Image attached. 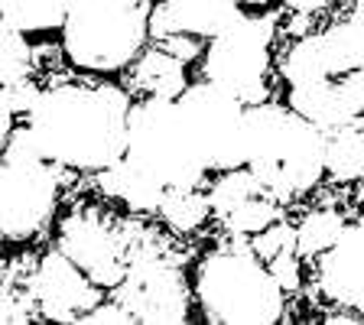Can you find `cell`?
Returning <instances> with one entry per match:
<instances>
[{
    "label": "cell",
    "instance_id": "cell-1",
    "mask_svg": "<svg viewBox=\"0 0 364 325\" xmlns=\"http://www.w3.org/2000/svg\"><path fill=\"white\" fill-rule=\"evenodd\" d=\"M130 107V95L117 85L65 82L39 95L26 124L46 159L101 173L127 156Z\"/></svg>",
    "mask_w": 364,
    "mask_h": 325
},
{
    "label": "cell",
    "instance_id": "cell-2",
    "mask_svg": "<svg viewBox=\"0 0 364 325\" xmlns=\"http://www.w3.org/2000/svg\"><path fill=\"white\" fill-rule=\"evenodd\" d=\"M247 169L283 205L303 196L326 173V134L318 124L283 105H250L244 114Z\"/></svg>",
    "mask_w": 364,
    "mask_h": 325
},
{
    "label": "cell",
    "instance_id": "cell-3",
    "mask_svg": "<svg viewBox=\"0 0 364 325\" xmlns=\"http://www.w3.org/2000/svg\"><path fill=\"white\" fill-rule=\"evenodd\" d=\"M283 293L254 244H231L198 267L196 296L215 325H273L283 319Z\"/></svg>",
    "mask_w": 364,
    "mask_h": 325
},
{
    "label": "cell",
    "instance_id": "cell-4",
    "mask_svg": "<svg viewBox=\"0 0 364 325\" xmlns=\"http://www.w3.org/2000/svg\"><path fill=\"white\" fill-rule=\"evenodd\" d=\"M150 14V0H72L62 46L78 68L117 72L144 49Z\"/></svg>",
    "mask_w": 364,
    "mask_h": 325
},
{
    "label": "cell",
    "instance_id": "cell-5",
    "mask_svg": "<svg viewBox=\"0 0 364 325\" xmlns=\"http://www.w3.org/2000/svg\"><path fill=\"white\" fill-rule=\"evenodd\" d=\"M127 159L140 166L163 189L202 186L205 163L182 124L179 105L169 98H140L130 107Z\"/></svg>",
    "mask_w": 364,
    "mask_h": 325
},
{
    "label": "cell",
    "instance_id": "cell-6",
    "mask_svg": "<svg viewBox=\"0 0 364 325\" xmlns=\"http://www.w3.org/2000/svg\"><path fill=\"white\" fill-rule=\"evenodd\" d=\"M59 196L53 159L39 150L30 124L10 130L0 169V225L7 241H26L49 221Z\"/></svg>",
    "mask_w": 364,
    "mask_h": 325
},
{
    "label": "cell",
    "instance_id": "cell-7",
    "mask_svg": "<svg viewBox=\"0 0 364 325\" xmlns=\"http://www.w3.org/2000/svg\"><path fill=\"white\" fill-rule=\"evenodd\" d=\"M176 105H179L182 124L189 130L208 173H228V169L247 166V146H244L247 105H241L231 91H225L208 78L189 85L176 98Z\"/></svg>",
    "mask_w": 364,
    "mask_h": 325
},
{
    "label": "cell",
    "instance_id": "cell-8",
    "mask_svg": "<svg viewBox=\"0 0 364 325\" xmlns=\"http://www.w3.org/2000/svg\"><path fill=\"white\" fill-rule=\"evenodd\" d=\"M273 16H241L212 39L205 55V78L231 91L241 105L267 101Z\"/></svg>",
    "mask_w": 364,
    "mask_h": 325
},
{
    "label": "cell",
    "instance_id": "cell-9",
    "mask_svg": "<svg viewBox=\"0 0 364 325\" xmlns=\"http://www.w3.org/2000/svg\"><path fill=\"white\" fill-rule=\"evenodd\" d=\"M114 299L146 325H179L189 316V287L179 267L166 260H134L114 287Z\"/></svg>",
    "mask_w": 364,
    "mask_h": 325
},
{
    "label": "cell",
    "instance_id": "cell-10",
    "mask_svg": "<svg viewBox=\"0 0 364 325\" xmlns=\"http://www.w3.org/2000/svg\"><path fill=\"white\" fill-rule=\"evenodd\" d=\"M355 68H364V23L355 16L332 23L322 33L303 36L283 59V75L289 85L335 78Z\"/></svg>",
    "mask_w": 364,
    "mask_h": 325
},
{
    "label": "cell",
    "instance_id": "cell-11",
    "mask_svg": "<svg viewBox=\"0 0 364 325\" xmlns=\"http://www.w3.org/2000/svg\"><path fill=\"white\" fill-rule=\"evenodd\" d=\"M59 250L68 254L101 287H117L134 264V260H127V247H124L121 235L107 228L105 218L91 212L72 215L62 221Z\"/></svg>",
    "mask_w": 364,
    "mask_h": 325
},
{
    "label": "cell",
    "instance_id": "cell-12",
    "mask_svg": "<svg viewBox=\"0 0 364 325\" xmlns=\"http://www.w3.org/2000/svg\"><path fill=\"white\" fill-rule=\"evenodd\" d=\"M208 196H212V215L221 221V228L237 238H254L257 231L283 218V202L247 166L228 169Z\"/></svg>",
    "mask_w": 364,
    "mask_h": 325
},
{
    "label": "cell",
    "instance_id": "cell-13",
    "mask_svg": "<svg viewBox=\"0 0 364 325\" xmlns=\"http://www.w3.org/2000/svg\"><path fill=\"white\" fill-rule=\"evenodd\" d=\"M30 293L43 309V316L55 319V322H82L85 312L101 303V283L91 280L59 247L43 257Z\"/></svg>",
    "mask_w": 364,
    "mask_h": 325
},
{
    "label": "cell",
    "instance_id": "cell-14",
    "mask_svg": "<svg viewBox=\"0 0 364 325\" xmlns=\"http://www.w3.org/2000/svg\"><path fill=\"white\" fill-rule=\"evenodd\" d=\"M289 107L309 117L318 127H335L364 114V68L335 78L289 85Z\"/></svg>",
    "mask_w": 364,
    "mask_h": 325
},
{
    "label": "cell",
    "instance_id": "cell-15",
    "mask_svg": "<svg viewBox=\"0 0 364 325\" xmlns=\"http://www.w3.org/2000/svg\"><path fill=\"white\" fill-rule=\"evenodd\" d=\"M244 0H163L150 14V36L215 39L241 20Z\"/></svg>",
    "mask_w": 364,
    "mask_h": 325
},
{
    "label": "cell",
    "instance_id": "cell-16",
    "mask_svg": "<svg viewBox=\"0 0 364 325\" xmlns=\"http://www.w3.org/2000/svg\"><path fill=\"white\" fill-rule=\"evenodd\" d=\"M318 287L332 303L364 312V228H345V235L322 254Z\"/></svg>",
    "mask_w": 364,
    "mask_h": 325
},
{
    "label": "cell",
    "instance_id": "cell-17",
    "mask_svg": "<svg viewBox=\"0 0 364 325\" xmlns=\"http://www.w3.org/2000/svg\"><path fill=\"white\" fill-rule=\"evenodd\" d=\"M186 62L176 59L166 49H153V53L140 55L134 68L127 72V82L134 91H140L144 98H169L176 101L186 91Z\"/></svg>",
    "mask_w": 364,
    "mask_h": 325
},
{
    "label": "cell",
    "instance_id": "cell-18",
    "mask_svg": "<svg viewBox=\"0 0 364 325\" xmlns=\"http://www.w3.org/2000/svg\"><path fill=\"white\" fill-rule=\"evenodd\" d=\"M98 186L111 198H121L134 212H159V202H163V192H166L156 179H150L140 166H134L127 156L101 169Z\"/></svg>",
    "mask_w": 364,
    "mask_h": 325
},
{
    "label": "cell",
    "instance_id": "cell-19",
    "mask_svg": "<svg viewBox=\"0 0 364 325\" xmlns=\"http://www.w3.org/2000/svg\"><path fill=\"white\" fill-rule=\"evenodd\" d=\"M326 173L338 182H355L364 176V117L326 127Z\"/></svg>",
    "mask_w": 364,
    "mask_h": 325
},
{
    "label": "cell",
    "instance_id": "cell-20",
    "mask_svg": "<svg viewBox=\"0 0 364 325\" xmlns=\"http://www.w3.org/2000/svg\"><path fill=\"white\" fill-rule=\"evenodd\" d=\"M159 215L173 231H196L212 215V196L198 192V186H173L163 192Z\"/></svg>",
    "mask_w": 364,
    "mask_h": 325
},
{
    "label": "cell",
    "instance_id": "cell-21",
    "mask_svg": "<svg viewBox=\"0 0 364 325\" xmlns=\"http://www.w3.org/2000/svg\"><path fill=\"white\" fill-rule=\"evenodd\" d=\"M68 4L72 0H0L4 23L23 33H43L62 26L68 16Z\"/></svg>",
    "mask_w": 364,
    "mask_h": 325
},
{
    "label": "cell",
    "instance_id": "cell-22",
    "mask_svg": "<svg viewBox=\"0 0 364 325\" xmlns=\"http://www.w3.org/2000/svg\"><path fill=\"white\" fill-rule=\"evenodd\" d=\"M345 221L335 212H312L303 218V225L296 228L299 238V254H326L341 235H345Z\"/></svg>",
    "mask_w": 364,
    "mask_h": 325
},
{
    "label": "cell",
    "instance_id": "cell-23",
    "mask_svg": "<svg viewBox=\"0 0 364 325\" xmlns=\"http://www.w3.org/2000/svg\"><path fill=\"white\" fill-rule=\"evenodd\" d=\"M250 244H254V250H257V257L264 260V264H270V260H277V257H287V254H299L296 228L287 225V221H273L270 228L257 231Z\"/></svg>",
    "mask_w": 364,
    "mask_h": 325
},
{
    "label": "cell",
    "instance_id": "cell-24",
    "mask_svg": "<svg viewBox=\"0 0 364 325\" xmlns=\"http://www.w3.org/2000/svg\"><path fill=\"white\" fill-rule=\"evenodd\" d=\"M30 68H33V53L26 39H23V30L4 23V85L30 78Z\"/></svg>",
    "mask_w": 364,
    "mask_h": 325
},
{
    "label": "cell",
    "instance_id": "cell-25",
    "mask_svg": "<svg viewBox=\"0 0 364 325\" xmlns=\"http://www.w3.org/2000/svg\"><path fill=\"white\" fill-rule=\"evenodd\" d=\"M82 322L85 325H107V322H117V325H134L136 319L130 316L127 309H124L121 303H117V299H114V303H98L95 306V309H88L82 316Z\"/></svg>",
    "mask_w": 364,
    "mask_h": 325
},
{
    "label": "cell",
    "instance_id": "cell-26",
    "mask_svg": "<svg viewBox=\"0 0 364 325\" xmlns=\"http://www.w3.org/2000/svg\"><path fill=\"white\" fill-rule=\"evenodd\" d=\"M156 46L166 49V53H173L176 59H182V62H189L198 55V39H192V36H163V39H156Z\"/></svg>",
    "mask_w": 364,
    "mask_h": 325
},
{
    "label": "cell",
    "instance_id": "cell-27",
    "mask_svg": "<svg viewBox=\"0 0 364 325\" xmlns=\"http://www.w3.org/2000/svg\"><path fill=\"white\" fill-rule=\"evenodd\" d=\"M351 16H355V20H361V23H364V0H358V4H355V14H351Z\"/></svg>",
    "mask_w": 364,
    "mask_h": 325
},
{
    "label": "cell",
    "instance_id": "cell-28",
    "mask_svg": "<svg viewBox=\"0 0 364 325\" xmlns=\"http://www.w3.org/2000/svg\"><path fill=\"white\" fill-rule=\"evenodd\" d=\"M244 4H250V7H264V4H270V0H244Z\"/></svg>",
    "mask_w": 364,
    "mask_h": 325
},
{
    "label": "cell",
    "instance_id": "cell-29",
    "mask_svg": "<svg viewBox=\"0 0 364 325\" xmlns=\"http://www.w3.org/2000/svg\"><path fill=\"white\" fill-rule=\"evenodd\" d=\"M156 4H163V0H156Z\"/></svg>",
    "mask_w": 364,
    "mask_h": 325
}]
</instances>
